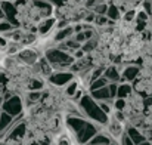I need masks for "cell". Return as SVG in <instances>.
Returning <instances> with one entry per match:
<instances>
[{"mask_svg":"<svg viewBox=\"0 0 152 145\" xmlns=\"http://www.w3.org/2000/svg\"><path fill=\"white\" fill-rule=\"evenodd\" d=\"M66 123L71 127V130L75 133L77 141L80 144H87V142H90V139H93L98 135L96 126L83 120V119H80L78 116H69Z\"/></svg>","mask_w":152,"mask_h":145,"instance_id":"obj_1","label":"cell"},{"mask_svg":"<svg viewBox=\"0 0 152 145\" xmlns=\"http://www.w3.org/2000/svg\"><path fill=\"white\" fill-rule=\"evenodd\" d=\"M80 107L83 108V111L86 113L87 117H90L92 120L98 121V123H102L105 124L108 121V116L99 108V105L93 101L92 96H83L81 101H80Z\"/></svg>","mask_w":152,"mask_h":145,"instance_id":"obj_2","label":"cell"},{"mask_svg":"<svg viewBox=\"0 0 152 145\" xmlns=\"http://www.w3.org/2000/svg\"><path fill=\"white\" fill-rule=\"evenodd\" d=\"M46 61H49L52 64V68H56L58 65H66L71 67L74 64V56L65 53L64 50L59 49H50L46 53Z\"/></svg>","mask_w":152,"mask_h":145,"instance_id":"obj_3","label":"cell"},{"mask_svg":"<svg viewBox=\"0 0 152 145\" xmlns=\"http://www.w3.org/2000/svg\"><path fill=\"white\" fill-rule=\"evenodd\" d=\"M1 111L7 113V114L12 116V117L21 116V113H22V101H21V98L13 95L12 98L6 99V101L1 104Z\"/></svg>","mask_w":152,"mask_h":145,"instance_id":"obj_4","label":"cell"},{"mask_svg":"<svg viewBox=\"0 0 152 145\" xmlns=\"http://www.w3.org/2000/svg\"><path fill=\"white\" fill-rule=\"evenodd\" d=\"M0 7H1V10H3V13H4V19H6L9 24H12L13 27H15V25H19V21L16 19V16H18V9H16L10 1H1V3H0Z\"/></svg>","mask_w":152,"mask_h":145,"instance_id":"obj_5","label":"cell"},{"mask_svg":"<svg viewBox=\"0 0 152 145\" xmlns=\"http://www.w3.org/2000/svg\"><path fill=\"white\" fill-rule=\"evenodd\" d=\"M72 73H68V71H56L55 74H50L49 80L50 83L56 85V86H64L66 83H69L72 80Z\"/></svg>","mask_w":152,"mask_h":145,"instance_id":"obj_6","label":"cell"},{"mask_svg":"<svg viewBox=\"0 0 152 145\" xmlns=\"http://www.w3.org/2000/svg\"><path fill=\"white\" fill-rule=\"evenodd\" d=\"M92 98L93 99H98V101H102V102H109L111 101V95H109L108 86L106 88H102V89H98V91H93L92 92Z\"/></svg>","mask_w":152,"mask_h":145,"instance_id":"obj_7","label":"cell"},{"mask_svg":"<svg viewBox=\"0 0 152 145\" xmlns=\"http://www.w3.org/2000/svg\"><path fill=\"white\" fill-rule=\"evenodd\" d=\"M127 136L133 141V144L134 145H139V144H142V142L146 141L145 136H143L137 129H134V127H129V130H127Z\"/></svg>","mask_w":152,"mask_h":145,"instance_id":"obj_8","label":"cell"},{"mask_svg":"<svg viewBox=\"0 0 152 145\" xmlns=\"http://www.w3.org/2000/svg\"><path fill=\"white\" fill-rule=\"evenodd\" d=\"M18 58H19L22 62H27V64L33 65V64L36 62V59H37V53L33 52V50H22V52H19Z\"/></svg>","mask_w":152,"mask_h":145,"instance_id":"obj_9","label":"cell"},{"mask_svg":"<svg viewBox=\"0 0 152 145\" xmlns=\"http://www.w3.org/2000/svg\"><path fill=\"white\" fill-rule=\"evenodd\" d=\"M105 79L111 83H117L120 80V74L115 70V67H109L108 70H105Z\"/></svg>","mask_w":152,"mask_h":145,"instance_id":"obj_10","label":"cell"},{"mask_svg":"<svg viewBox=\"0 0 152 145\" xmlns=\"http://www.w3.org/2000/svg\"><path fill=\"white\" fill-rule=\"evenodd\" d=\"M137 74H139V68L137 67H127L124 74H123V80L132 82V80H134L137 77Z\"/></svg>","mask_w":152,"mask_h":145,"instance_id":"obj_11","label":"cell"},{"mask_svg":"<svg viewBox=\"0 0 152 145\" xmlns=\"http://www.w3.org/2000/svg\"><path fill=\"white\" fill-rule=\"evenodd\" d=\"M109 144H111V139L108 136H105L102 133H98L93 139H90V142L87 145H109Z\"/></svg>","mask_w":152,"mask_h":145,"instance_id":"obj_12","label":"cell"},{"mask_svg":"<svg viewBox=\"0 0 152 145\" xmlns=\"http://www.w3.org/2000/svg\"><path fill=\"white\" fill-rule=\"evenodd\" d=\"M130 93H132V86L127 85V83L118 86V89H117V96H118V99H124L126 96H129Z\"/></svg>","mask_w":152,"mask_h":145,"instance_id":"obj_13","label":"cell"},{"mask_svg":"<svg viewBox=\"0 0 152 145\" xmlns=\"http://www.w3.org/2000/svg\"><path fill=\"white\" fill-rule=\"evenodd\" d=\"M53 24H55V19L53 18H49V19H45L42 24H40V27L37 28L42 34H46V33H49L50 31V28L53 27Z\"/></svg>","mask_w":152,"mask_h":145,"instance_id":"obj_14","label":"cell"},{"mask_svg":"<svg viewBox=\"0 0 152 145\" xmlns=\"http://www.w3.org/2000/svg\"><path fill=\"white\" fill-rule=\"evenodd\" d=\"M109 83H108V80L102 76V77H99L98 80H95L92 85H90V91L93 92V91H98V89H102V88H106Z\"/></svg>","mask_w":152,"mask_h":145,"instance_id":"obj_15","label":"cell"},{"mask_svg":"<svg viewBox=\"0 0 152 145\" xmlns=\"http://www.w3.org/2000/svg\"><path fill=\"white\" fill-rule=\"evenodd\" d=\"M72 33H74V30H72L71 27H66V28L61 30V31L55 36V40H56V42H61V40H64V39H68Z\"/></svg>","mask_w":152,"mask_h":145,"instance_id":"obj_16","label":"cell"},{"mask_svg":"<svg viewBox=\"0 0 152 145\" xmlns=\"http://www.w3.org/2000/svg\"><path fill=\"white\" fill-rule=\"evenodd\" d=\"M33 3H34V6L37 9H40V10L46 12V13H50L52 9H50V3L49 1H46V0H34Z\"/></svg>","mask_w":152,"mask_h":145,"instance_id":"obj_17","label":"cell"},{"mask_svg":"<svg viewBox=\"0 0 152 145\" xmlns=\"http://www.w3.org/2000/svg\"><path fill=\"white\" fill-rule=\"evenodd\" d=\"M89 62H90V59H84V58H81V59H78L77 62H74V64L71 65V71H80V70H83L84 67H87Z\"/></svg>","mask_w":152,"mask_h":145,"instance_id":"obj_18","label":"cell"},{"mask_svg":"<svg viewBox=\"0 0 152 145\" xmlns=\"http://www.w3.org/2000/svg\"><path fill=\"white\" fill-rule=\"evenodd\" d=\"M106 15H108V18H109L111 21H115V19L120 18V10H118V7H115V6H108Z\"/></svg>","mask_w":152,"mask_h":145,"instance_id":"obj_19","label":"cell"},{"mask_svg":"<svg viewBox=\"0 0 152 145\" xmlns=\"http://www.w3.org/2000/svg\"><path fill=\"white\" fill-rule=\"evenodd\" d=\"M28 88H30V91H31V92H37L39 89H42V88H43V83H42L40 80H37V79H33V80L30 82Z\"/></svg>","mask_w":152,"mask_h":145,"instance_id":"obj_20","label":"cell"},{"mask_svg":"<svg viewBox=\"0 0 152 145\" xmlns=\"http://www.w3.org/2000/svg\"><path fill=\"white\" fill-rule=\"evenodd\" d=\"M93 9H95V13H96V15H105V13L108 12V6H106L105 3L95 4V6H93Z\"/></svg>","mask_w":152,"mask_h":145,"instance_id":"obj_21","label":"cell"},{"mask_svg":"<svg viewBox=\"0 0 152 145\" xmlns=\"http://www.w3.org/2000/svg\"><path fill=\"white\" fill-rule=\"evenodd\" d=\"M12 30H13V25H12V24H9L7 21H3V22H0V33L6 34V33H10Z\"/></svg>","mask_w":152,"mask_h":145,"instance_id":"obj_22","label":"cell"},{"mask_svg":"<svg viewBox=\"0 0 152 145\" xmlns=\"http://www.w3.org/2000/svg\"><path fill=\"white\" fill-rule=\"evenodd\" d=\"M103 73H105V68H103V67H99V68H96V70H95V71L92 73V76H90V82L93 83L95 80H98L99 77H102V74H103Z\"/></svg>","mask_w":152,"mask_h":145,"instance_id":"obj_23","label":"cell"},{"mask_svg":"<svg viewBox=\"0 0 152 145\" xmlns=\"http://www.w3.org/2000/svg\"><path fill=\"white\" fill-rule=\"evenodd\" d=\"M75 92H77V83H75V82H71V83L68 85V88H66L65 93H66L68 96H74V95H75Z\"/></svg>","mask_w":152,"mask_h":145,"instance_id":"obj_24","label":"cell"},{"mask_svg":"<svg viewBox=\"0 0 152 145\" xmlns=\"http://www.w3.org/2000/svg\"><path fill=\"white\" fill-rule=\"evenodd\" d=\"M111 133H112V135H115V136L121 135V126H120V123H118V121H114V123L111 124Z\"/></svg>","mask_w":152,"mask_h":145,"instance_id":"obj_25","label":"cell"},{"mask_svg":"<svg viewBox=\"0 0 152 145\" xmlns=\"http://www.w3.org/2000/svg\"><path fill=\"white\" fill-rule=\"evenodd\" d=\"M40 68H42V71L45 73V74H50V65L48 64V61L46 59H42L40 61Z\"/></svg>","mask_w":152,"mask_h":145,"instance_id":"obj_26","label":"cell"},{"mask_svg":"<svg viewBox=\"0 0 152 145\" xmlns=\"http://www.w3.org/2000/svg\"><path fill=\"white\" fill-rule=\"evenodd\" d=\"M95 22H96L98 25H105V24L109 22V19H108L105 15H96V16H95Z\"/></svg>","mask_w":152,"mask_h":145,"instance_id":"obj_27","label":"cell"},{"mask_svg":"<svg viewBox=\"0 0 152 145\" xmlns=\"http://www.w3.org/2000/svg\"><path fill=\"white\" fill-rule=\"evenodd\" d=\"M108 89H109V95H111V99H114V98H115V95H117L118 85H117V83H109V85H108Z\"/></svg>","mask_w":152,"mask_h":145,"instance_id":"obj_28","label":"cell"},{"mask_svg":"<svg viewBox=\"0 0 152 145\" xmlns=\"http://www.w3.org/2000/svg\"><path fill=\"white\" fill-rule=\"evenodd\" d=\"M40 98H42V93H40L39 91H37V92H30V93H28V101H30V102H37Z\"/></svg>","mask_w":152,"mask_h":145,"instance_id":"obj_29","label":"cell"},{"mask_svg":"<svg viewBox=\"0 0 152 145\" xmlns=\"http://www.w3.org/2000/svg\"><path fill=\"white\" fill-rule=\"evenodd\" d=\"M95 46H96V42H93V40H89V42H87V43H86V45L81 48V50H83V52H89V50H92V49L95 48Z\"/></svg>","mask_w":152,"mask_h":145,"instance_id":"obj_30","label":"cell"},{"mask_svg":"<svg viewBox=\"0 0 152 145\" xmlns=\"http://www.w3.org/2000/svg\"><path fill=\"white\" fill-rule=\"evenodd\" d=\"M114 105H115V108H117L118 111H121V110L126 107V101H124V99H117V101L114 102Z\"/></svg>","mask_w":152,"mask_h":145,"instance_id":"obj_31","label":"cell"},{"mask_svg":"<svg viewBox=\"0 0 152 145\" xmlns=\"http://www.w3.org/2000/svg\"><path fill=\"white\" fill-rule=\"evenodd\" d=\"M143 7L146 13H152V0H145L143 1Z\"/></svg>","mask_w":152,"mask_h":145,"instance_id":"obj_32","label":"cell"},{"mask_svg":"<svg viewBox=\"0 0 152 145\" xmlns=\"http://www.w3.org/2000/svg\"><path fill=\"white\" fill-rule=\"evenodd\" d=\"M84 40H87L86 33H83V31H81V33H78V34H77V37H75V42H78V43L81 45V43H84Z\"/></svg>","mask_w":152,"mask_h":145,"instance_id":"obj_33","label":"cell"},{"mask_svg":"<svg viewBox=\"0 0 152 145\" xmlns=\"http://www.w3.org/2000/svg\"><path fill=\"white\" fill-rule=\"evenodd\" d=\"M121 145H134L133 144V141L127 136V133L126 135H123V141H121Z\"/></svg>","mask_w":152,"mask_h":145,"instance_id":"obj_34","label":"cell"},{"mask_svg":"<svg viewBox=\"0 0 152 145\" xmlns=\"http://www.w3.org/2000/svg\"><path fill=\"white\" fill-rule=\"evenodd\" d=\"M98 105H99V108H101L102 111L108 116V113H109V105H108L106 102H101V104H98Z\"/></svg>","mask_w":152,"mask_h":145,"instance_id":"obj_35","label":"cell"},{"mask_svg":"<svg viewBox=\"0 0 152 145\" xmlns=\"http://www.w3.org/2000/svg\"><path fill=\"white\" fill-rule=\"evenodd\" d=\"M133 16H134V10H129V12H126L124 19H126V21H132V19H133Z\"/></svg>","mask_w":152,"mask_h":145,"instance_id":"obj_36","label":"cell"},{"mask_svg":"<svg viewBox=\"0 0 152 145\" xmlns=\"http://www.w3.org/2000/svg\"><path fill=\"white\" fill-rule=\"evenodd\" d=\"M16 50H18V45H10L9 49H7V53H9V55H13Z\"/></svg>","mask_w":152,"mask_h":145,"instance_id":"obj_37","label":"cell"},{"mask_svg":"<svg viewBox=\"0 0 152 145\" xmlns=\"http://www.w3.org/2000/svg\"><path fill=\"white\" fill-rule=\"evenodd\" d=\"M74 58H77V59H81V58H84V52L80 49V50H77L75 53H74Z\"/></svg>","mask_w":152,"mask_h":145,"instance_id":"obj_38","label":"cell"},{"mask_svg":"<svg viewBox=\"0 0 152 145\" xmlns=\"http://www.w3.org/2000/svg\"><path fill=\"white\" fill-rule=\"evenodd\" d=\"M137 19H139L140 22H145V21H146V13H145V12H140V13L137 15Z\"/></svg>","mask_w":152,"mask_h":145,"instance_id":"obj_39","label":"cell"},{"mask_svg":"<svg viewBox=\"0 0 152 145\" xmlns=\"http://www.w3.org/2000/svg\"><path fill=\"white\" fill-rule=\"evenodd\" d=\"M95 16H96V15H93V13H92V15H87V16H86V21H87V22L95 21Z\"/></svg>","mask_w":152,"mask_h":145,"instance_id":"obj_40","label":"cell"},{"mask_svg":"<svg viewBox=\"0 0 152 145\" xmlns=\"http://www.w3.org/2000/svg\"><path fill=\"white\" fill-rule=\"evenodd\" d=\"M74 31H77V34H78V33H81V31H83V25H81V24H80V25H77V27L74 28Z\"/></svg>","mask_w":152,"mask_h":145,"instance_id":"obj_41","label":"cell"},{"mask_svg":"<svg viewBox=\"0 0 152 145\" xmlns=\"http://www.w3.org/2000/svg\"><path fill=\"white\" fill-rule=\"evenodd\" d=\"M59 145H69V141H66L65 138H62V139L59 141Z\"/></svg>","mask_w":152,"mask_h":145,"instance_id":"obj_42","label":"cell"},{"mask_svg":"<svg viewBox=\"0 0 152 145\" xmlns=\"http://www.w3.org/2000/svg\"><path fill=\"white\" fill-rule=\"evenodd\" d=\"M95 1H96V0H87V7H92V6H95Z\"/></svg>","mask_w":152,"mask_h":145,"instance_id":"obj_43","label":"cell"},{"mask_svg":"<svg viewBox=\"0 0 152 145\" xmlns=\"http://www.w3.org/2000/svg\"><path fill=\"white\" fill-rule=\"evenodd\" d=\"M66 24H68L66 21H62V22H59V25H58V27H59V28H62V27H65Z\"/></svg>","mask_w":152,"mask_h":145,"instance_id":"obj_44","label":"cell"},{"mask_svg":"<svg viewBox=\"0 0 152 145\" xmlns=\"http://www.w3.org/2000/svg\"><path fill=\"white\" fill-rule=\"evenodd\" d=\"M74 98H75V99L81 98V92H80V91H77V92H75V95H74Z\"/></svg>","mask_w":152,"mask_h":145,"instance_id":"obj_45","label":"cell"},{"mask_svg":"<svg viewBox=\"0 0 152 145\" xmlns=\"http://www.w3.org/2000/svg\"><path fill=\"white\" fill-rule=\"evenodd\" d=\"M1 19H4V13H3V10H1V7H0V21Z\"/></svg>","mask_w":152,"mask_h":145,"instance_id":"obj_46","label":"cell"},{"mask_svg":"<svg viewBox=\"0 0 152 145\" xmlns=\"http://www.w3.org/2000/svg\"><path fill=\"white\" fill-rule=\"evenodd\" d=\"M139 145H151V144H149L148 141H145V142H142V144H139Z\"/></svg>","mask_w":152,"mask_h":145,"instance_id":"obj_47","label":"cell"},{"mask_svg":"<svg viewBox=\"0 0 152 145\" xmlns=\"http://www.w3.org/2000/svg\"><path fill=\"white\" fill-rule=\"evenodd\" d=\"M31 145H40V144H39V142H36V141H34V142H31Z\"/></svg>","mask_w":152,"mask_h":145,"instance_id":"obj_48","label":"cell"},{"mask_svg":"<svg viewBox=\"0 0 152 145\" xmlns=\"http://www.w3.org/2000/svg\"><path fill=\"white\" fill-rule=\"evenodd\" d=\"M109 145H117V144H114V142H111V144H109Z\"/></svg>","mask_w":152,"mask_h":145,"instance_id":"obj_49","label":"cell"},{"mask_svg":"<svg viewBox=\"0 0 152 145\" xmlns=\"http://www.w3.org/2000/svg\"><path fill=\"white\" fill-rule=\"evenodd\" d=\"M0 114H1V105H0Z\"/></svg>","mask_w":152,"mask_h":145,"instance_id":"obj_50","label":"cell"}]
</instances>
